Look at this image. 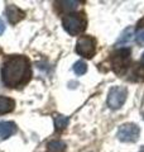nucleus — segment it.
Here are the masks:
<instances>
[{
	"mask_svg": "<svg viewBox=\"0 0 144 152\" xmlns=\"http://www.w3.org/2000/svg\"><path fill=\"white\" fill-rule=\"evenodd\" d=\"M140 134V128L134 123H125L119 127L116 137L121 142H135Z\"/></svg>",
	"mask_w": 144,
	"mask_h": 152,
	"instance_id": "obj_6",
	"label": "nucleus"
},
{
	"mask_svg": "<svg viewBox=\"0 0 144 152\" xmlns=\"http://www.w3.org/2000/svg\"><path fill=\"white\" fill-rule=\"evenodd\" d=\"M76 53L85 58H92L96 53V39L91 36H82L76 45Z\"/></svg>",
	"mask_w": 144,
	"mask_h": 152,
	"instance_id": "obj_4",
	"label": "nucleus"
},
{
	"mask_svg": "<svg viewBox=\"0 0 144 152\" xmlns=\"http://www.w3.org/2000/svg\"><path fill=\"white\" fill-rule=\"evenodd\" d=\"M17 132V124L14 122H0V140H7Z\"/></svg>",
	"mask_w": 144,
	"mask_h": 152,
	"instance_id": "obj_8",
	"label": "nucleus"
},
{
	"mask_svg": "<svg viewBox=\"0 0 144 152\" xmlns=\"http://www.w3.org/2000/svg\"><path fill=\"white\" fill-rule=\"evenodd\" d=\"M142 62L144 64V53H143V56H142Z\"/></svg>",
	"mask_w": 144,
	"mask_h": 152,
	"instance_id": "obj_17",
	"label": "nucleus"
},
{
	"mask_svg": "<svg viewBox=\"0 0 144 152\" xmlns=\"http://www.w3.org/2000/svg\"><path fill=\"white\" fill-rule=\"evenodd\" d=\"M4 31H5V24H4V22H3V19L0 18V36L4 33Z\"/></svg>",
	"mask_w": 144,
	"mask_h": 152,
	"instance_id": "obj_16",
	"label": "nucleus"
},
{
	"mask_svg": "<svg viewBox=\"0 0 144 152\" xmlns=\"http://www.w3.org/2000/svg\"><path fill=\"white\" fill-rule=\"evenodd\" d=\"M110 64L115 74L123 75L128 70L130 65V50L129 48H119L110 57Z\"/></svg>",
	"mask_w": 144,
	"mask_h": 152,
	"instance_id": "obj_3",
	"label": "nucleus"
},
{
	"mask_svg": "<svg viewBox=\"0 0 144 152\" xmlns=\"http://www.w3.org/2000/svg\"><path fill=\"white\" fill-rule=\"evenodd\" d=\"M68 117L66 115H61V114H57V115H55V127L57 131H62L65 129V128L68 126Z\"/></svg>",
	"mask_w": 144,
	"mask_h": 152,
	"instance_id": "obj_12",
	"label": "nucleus"
},
{
	"mask_svg": "<svg viewBox=\"0 0 144 152\" xmlns=\"http://www.w3.org/2000/svg\"><path fill=\"white\" fill-rule=\"evenodd\" d=\"M57 7H58L62 12H73L79 8L80 1H75V0H62V1H57Z\"/></svg>",
	"mask_w": 144,
	"mask_h": 152,
	"instance_id": "obj_11",
	"label": "nucleus"
},
{
	"mask_svg": "<svg viewBox=\"0 0 144 152\" xmlns=\"http://www.w3.org/2000/svg\"><path fill=\"white\" fill-rule=\"evenodd\" d=\"M128 96V90L124 86H113L108 94V107L110 109H119L124 105Z\"/></svg>",
	"mask_w": 144,
	"mask_h": 152,
	"instance_id": "obj_5",
	"label": "nucleus"
},
{
	"mask_svg": "<svg viewBox=\"0 0 144 152\" xmlns=\"http://www.w3.org/2000/svg\"><path fill=\"white\" fill-rule=\"evenodd\" d=\"M139 152H144V146L142 147V148H140V151H139Z\"/></svg>",
	"mask_w": 144,
	"mask_h": 152,
	"instance_id": "obj_18",
	"label": "nucleus"
},
{
	"mask_svg": "<svg viewBox=\"0 0 144 152\" xmlns=\"http://www.w3.org/2000/svg\"><path fill=\"white\" fill-rule=\"evenodd\" d=\"M86 71H87V65H86V62H84V61H77L75 65H73V72L76 75H84L86 74Z\"/></svg>",
	"mask_w": 144,
	"mask_h": 152,
	"instance_id": "obj_14",
	"label": "nucleus"
},
{
	"mask_svg": "<svg viewBox=\"0 0 144 152\" xmlns=\"http://www.w3.org/2000/svg\"><path fill=\"white\" fill-rule=\"evenodd\" d=\"M134 38V28L133 27H128L127 29H124L123 33L119 36L116 43L115 46L116 47H121V46H127L128 43H130Z\"/></svg>",
	"mask_w": 144,
	"mask_h": 152,
	"instance_id": "obj_9",
	"label": "nucleus"
},
{
	"mask_svg": "<svg viewBox=\"0 0 144 152\" xmlns=\"http://www.w3.org/2000/svg\"><path fill=\"white\" fill-rule=\"evenodd\" d=\"M15 108V102L12 98L8 96H0V114L10 113Z\"/></svg>",
	"mask_w": 144,
	"mask_h": 152,
	"instance_id": "obj_10",
	"label": "nucleus"
},
{
	"mask_svg": "<svg viewBox=\"0 0 144 152\" xmlns=\"http://www.w3.org/2000/svg\"><path fill=\"white\" fill-rule=\"evenodd\" d=\"M62 24L66 32L71 36H77L82 33L86 29V24L87 20L84 15V13L79 14H67V15L62 19Z\"/></svg>",
	"mask_w": 144,
	"mask_h": 152,
	"instance_id": "obj_2",
	"label": "nucleus"
},
{
	"mask_svg": "<svg viewBox=\"0 0 144 152\" xmlns=\"http://www.w3.org/2000/svg\"><path fill=\"white\" fill-rule=\"evenodd\" d=\"M48 150L51 152H65L66 151V143L63 141L55 140L48 143Z\"/></svg>",
	"mask_w": 144,
	"mask_h": 152,
	"instance_id": "obj_13",
	"label": "nucleus"
},
{
	"mask_svg": "<svg viewBox=\"0 0 144 152\" xmlns=\"http://www.w3.org/2000/svg\"><path fill=\"white\" fill-rule=\"evenodd\" d=\"M5 14L9 23L12 24H15V23L20 22L22 19L25 17V13H24L20 8H18L17 5H13V4H8L5 8Z\"/></svg>",
	"mask_w": 144,
	"mask_h": 152,
	"instance_id": "obj_7",
	"label": "nucleus"
},
{
	"mask_svg": "<svg viewBox=\"0 0 144 152\" xmlns=\"http://www.w3.org/2000/svg\"><path fill=\"white\" fill-rule=\"evenodd\" d=\"M32 76L31 62L25 56H9L1 66V81L8 88H19Z\"/></svg>",
	"mask_w": 144,
	"mask_h": 152,
	"instance_id": "obj_1",
	"label": "nucleus"
},
{
	"mask_svg": "<svg viewBox=\"0 0 144 152\" xmlns=\"http://www.w3.org/2000/svg\"><path fill=\"white\" fill-rule=\"evenodd\" d=\"M135 39H137V42H138V45L144 46V27H140V28H139V29L137 31Z\"/></svg>",
	"mask_w": 144,
	"mask_h": 152,
	"instance_id": "obj_15",
	"label": "nucleus"
}]
</instances>
